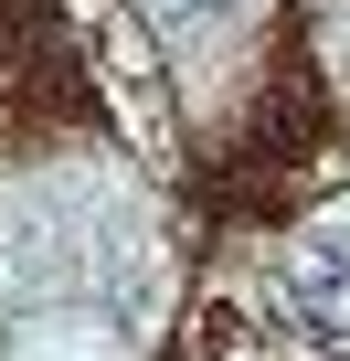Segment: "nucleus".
<instances>
[{
  "instance_id": "1",
  "label": "nucleus",
  "mask_w": 350,
  "mask_h": 361,
  "mask_svg": "<svg viewBox=\"0 0 350 361\" xmlns=\"http://www.w3.org/2000/svg\"><path fill=\"white\" fill-rule=\"evenodd\" d=\"M287 298H297V329L350 340V234H318V245L287 266Z\"/></svg>"
},
{
  "instance_id": "2",
  "label": "nucleus",
  "mask_w": 350,
  "mask_h": 361,
  "mask_svg": "<svg viewBox=\"0 0 350 361\" xmlns=\"http://www.w3.org/2000/svg\"><path fill=\"white\" fill-rule=\"evenodd\" d=\"M138 11H149V22H159V32H202V22H213V11H223V0H138Z\"/></svg>"
}]
</instances>
